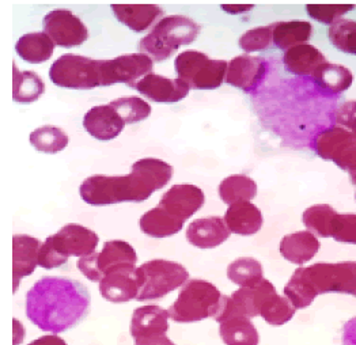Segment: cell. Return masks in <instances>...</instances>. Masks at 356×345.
<instances>
[{
	"label": "cell",
	"instance_id": "6da1fadb",
	"mask_svg": "<svg viewBox=\"0 0 356 345\" xmlns=\"http://www.w3.org/2000/svg\"><path fill=\"white\" fill-rule=\"evenodd\" d=\"M89 289L81 282L45 276L26 294V316L40 330L63 333L79 325L90 312Z\"/></svg>",
	"mask_w": 356,
	"mask_h": 345
},
{
	"label": "cell",
	"instance_id": "7a4b0ae2",
	"mask_svg": "<svg viewBox=\"0 0 356 345\" xmlns=\"http://www.w3.org/2000/svg\"><path fill=\"white\" fill-rule=\"evenodd\" d=\"M173 168L156 158L139 159L127 175H92L86 178L79 193L82 200L94 207L113 205L120 202H142L169 184Z\"/></svg>",
	"mask_w": 356,
	"mask_h": 345
},
{
	"label": "cell",
	"instance_id": "3957f363",
	"mask_svg": "<svg viewBox=\"0 0 356 345\" xmlns=\"http://www.w3.org/2000/svg\"><path fill=\"white\" fill-rule=\"evenodd\" d=\"M332 292L356 298V261L298 268L284 287V296L297 310L309 307L318 295Z\"/></svg>",
	"mask_w": 356,
	"mask_h": 345
},
{
	"label": "cell",
	"instance_id": "277c9868",
	"mask_svg": "<svg viewBox=\"0 0 356 345\" xmlns=\"http://www.w3.org/2000/svg\"><path fill=\"white\" fill-rule=\"evenodd\" d=\"M200 31L202 26L188 17H165L139 41L138 49L152 61H163L170 58L179 47L195 42Z\"/></svg>",
	"mask_w": 356,
	"mask_h": 345
},
{
	"label": "cell",
	"instance_id": "5b68a950",
	"mask_svg": "<svg viewBox=\"0 0 356 345\" xmlns=\"http://www.w3.org/2000/svg\"><path fill=\"white\" fill-rule=\"evenodd\" d=\"M99 238L95 231L76 223L65 225L49 235L41 245L38 266L54 269L64 265L70 257H86L95 253Z\"/></svg>",
	"mask_w": 356,
	"mask_h": 345
},
{
	"label": "cell",
	"instance_id": "8992f818",
	"mask_svg": "<svg viewBox=\"0 0 356 345\" xmlns=\"http://www.w3.org/2000/svg\"><path fill=\"white\" fill-rule=\"evenodd\" d=\"M222 292L207 280H188L178 294L176 302L168 309L172 321L177 323H192L218 313L222 300Z\"/></svg>",
	"mask_w": 356,
	"mask_h": 345
},
{
	"label": "cell",
	"instance_id": "52a82bcc",
	"mask_svg": "<svg viewBox=\"0 0 356 345\" xmlns=\"http://www.w3.org/2000/svg\"><path fill=\"white\" fill-rule=\"evenodd\" d=\"M138 269L140 276L138 302L158 300L189 280L188 269L170 259H151L138 266Z\"/></svg>",
	"mask_w": 356,
	"mask_h": 345
},
{
	"label": "cell",
	"instance_id": "ba28073f",
	"mask_svg": "<svg viewBox=\"0 0 356 345\" xmlns=\"http://www.w3.org/2000/svg\"><path fill=\"white\" fill-rule=\"evenodd\" d=\"M227 61L212 60L199 51H185L175 60L178 79L193 90H215L226 78Z\"/></svg>",
	"mask_w": 356,
	"mask_h": 345
},
{
	"label": "cell",
	"instance_id": "9c48e42d",
	"mask_svg": "<svg viewBox=\"0 0 356 345\" xmlns=\"http://www.w3.org/2000/svg\"><path fill=\"white\" fill-rule=\"evenodd\" d=\"M49 79L56 86L71 90H91L101 87L99 60L71 54L60 56L51 65Z\"/></svg>",
	"mask_w": 356,
	"mask_h": 345
},
{
	"label": "cell",
	"instance_id": "30bf717a",
	"mask_svg": "<svg viewBox=\"0 0 356 345\" xmlns=\"http://www.w3.org/2000/svg\"><path fill=\"white\" fill-rule=\"evenodd\" d=\"M313 148L320 158L346 170L351 179L355 178L356 136L353 131L339 125L329 127L314 138Z\"/></svg>",
	"mask_w": 356,
	"mask_h": 345
},
{
	"label": "cell",
	"instance_id": "8fae6325",
	"mask_svg": "<svg viewBox=\"0 0 356 345\" xmlns=\"http://www.w3.org/2000/svg\"><path fill=\"white\" fill-rule=\"evenodd\" d=\"M154 61L142 54L122 55L112 60H99L101 86L125 83L134 87L136 82L152 72Z\"/></svg>",
	"mask_w": 356,
	"mask_h": 345
},
{
	"label": "cell",
	"instance_id": "7c38bea8",
	"mask_svg": "<svg viewBox=\"0 0 356 345\" xmlns=\"http://www.w3.org/2000/svg\"><path fill=\"white\" fill-rule=\"evenodd\" d=\"M44 31L51 40L64 48L79 47L89 38V30L70 10H54L44 18Z\"/></svg>",
	"mask_w": 356,
	"mask_h": 345
},
{
	"label": "cell",
	"instance_id": "4fadbf2b",
	"mask_svg": "<svg viewBox=\"0 0 356 345\" xmlns=\"http://www.w3.org/2000/svg\"><path fill=\"white\" fill-rule=\"evenodd\" d=\"M269 64L260 56L242 55L227 64L225 82L248 94H256L267 78Z\"/></svg>",
	"mask_w": 356,
	"mask_h": 345
},
{
	"label": "cell",
	"instance_id": "5bb4252c",
	"mask_svg": "<svg viewBox=\"0 0 356 345\" xmlns=\"http://www.w3.org/2000/svg\"><path fill=\"white\" fill-rule=\"evenodd\" d=\"M140 276L138 266H122L112 271L99 282L102 298L111 303H127L138 298Z\"/></svg>",
	"mask_w": 356,
	"mask_h": 345
},
{
	"label": "cell",
	"instance_id": "9a60e30c",
	"mask_svg": "<svg viewBox=\"0 0 356 345\" xmlns=\"http://www.w3.org/2000/svg\"><path fill=\"white\" fill-rule=\"evenodd\" d=\"M204 202L206 196L200 188L192 184H177L163 193L159 207L185 223L204 205Z\"/></svg>",
	"mask_w": 356,
	"mask_h": 345
},
{
	"label": "cell",
	"instance_id": "2e32d148",
	"mask_svg": "<svg viewBox=\"0 0 356 345\" xmlns=\"http://www.w3.org/2000/svg\"><path fill=\"white\" fill-rule=\"evenodd\" d=\"M135 88L142 95L158 104H175L189 94V86L181 79H169L158 74L149 72L143 79L136 82Z\"/></svg>",
	"mask_w": 356,
	"mask_h": 345
},
{
	"label": "cell",
	"instance_id": "e0dca14e",
	"mask_svg": "<svg viewBox=\"0 0 356 345\" xmlns=\"http://www.w3.org/2000/svg\"><path fill=\"white\" fill-rule=\"evenodd\" d=\"M41 242L28 234H15L13 236V280L14 292H17L19 282L30 276L38 266V255Z\"/></svg>",
	"mask_w": 356,
	"mask_h": 345
},
{
	"label": "cell",
	"instance_id": "ac0fdd59",
	"mask_svg": "<svg viewBox=\"0 0 356 345\" xmlns=\"http://www.w3.org/2000/svg\"><path fill=\"white\" fill-rule=\"evenodd\" d=\"M86 132L101 142L113 141L122 132L125 122L119 112L111 105L91 108L83 117Z\"/></svg>",
	"mask_w": 356,
	"mask_h": 345
},
{
	"label": "cell",
	"instance_id": "d6986e66",
	"mask_svg": "<svg viewBox=\"0 0 356 345\" xmlns=\"http://www.w3.org/2000/svg\"><path fill=\"white\" fill-rule=\"evenodd\" d=\"M275 294L276 288L267 279H263L259 284L253 287L239 288L234 291L230 295L233 318L246 316L252 319L254 316H260L261 306Z\"/></svg>",
	"mask_w": 356,
	"mask_h": 345
},
{
	"label": "cell",
	"instance_id": "ffe728a7",
	"mask_svg": "<svg viewBox=\"0 0 356 345\" xmlns=\"http://www.w3.org/2000/svg\"><path fill=\"white\" fill-rule=\"evenodd\" d=\"M230 235L232 232L225 223V219L218 216L196 219L186 229L188 242L199 249H213L220 246L230 238Z\"/></svg>",
	"mask_w": 356,
	"mask_h": 345
},
{
	"label": "cell",
	"instance_id": "44dd1931",
	"mask_svg": "<svg viewBox=\"0 0 356 345\" xmlns=\"http://www.w3.org/2000/svg\"><path fill=\"white\" fill-rule=\"evenodd\" d=\"M223 219L232 234L243 236L257 234L264 223L260 208L250 202L230 205L225 212Z\"/></svg>",
	"mask_w": 356,
	"mask_h": 345
},
{
	"label": "cell",
	"instance_id": "7402d4cb",
	"mask_svg": "<svg viewBox=\"0 0 356 345\" xmlns=\"http://www.w3.org/2000/svg\"><path fill=\"white\" fill-rule=\"evenodd\" d=\"M321 243L310 231H297L287 234L280 242V253L284 259L296 265H303L314 259L320 252Z\"/></svg>",
	"mask_w": 356,
	"mask_h": 345
},
{
	"label": "cell",
	"instance_id": "603a6c76",
	"mask_svg": "<svg viewBox=\"0 0 356 345\" xmlns=\"http://www.w3.org/2000/svg\"><path fill=\"white\" fill-rule=\"evenodd\" d=\"M111 8L122 25L136 33L149 29L165 14L155 4H112Z\"/></svg>",
	"mask_w": 356,
	"mask_h": 345
},
{
	"label": "cell",
	"instance_id": "cb8c5ba5",
	"mask_svg": "<svg viewBox=\"0 0 356 345\" xmlns=\"http://www.w3.org/2000/svg\"><path fill=\"white\" fill-rule=\"evenodd\" d=\"M313 85L327 97H339L353 86V72L340 64L325 61L310 78Z\"/></svg>",
	"mask_w": 356,
	"mask_h": 345
},
{
	"label": "cell",
	"instance_id": "d4e9b609",
	"mask_svg": "<svg viewBox=\"0 0 356 345\" xmlns=\"http://www.w3.org/2000/svg\"><path fill=\"white\" fill-rule=\"evenodd\" d=\"M97 268L102 279L115 269L122 266H136L138 255L132 245L125 241H108L104 243L101 252H95Z\"/></svg>",
	"mask_w": 356,
	"mask_h": 345
},
{
	"label": "cell",
	"instance_id": "484cf974",
	"mask_svg": "<svg viewBox=\"0 0 356 345\" xmlns=\"http://www.w3.org/2000/svg\"><path fill=\"white\" fill-rule=\"evenodd\" d=\"M327 61L320 49L310 44L298 45L289 49L283 56L284 68L298 77L310 79L314 72Z\"/></svg>",
	"mask_w": 356,
	"mask_h": 345
},
{
	"label": "cell",
	"instance_id": "4316f807",
	"mask_svg": "<svg viewBox=\"0 0 356 345\" xmlns=\"http://www.w3.org/2000/svg\"><path fill=\"white\" fill-rule=\"evenodd\" d=\"M169 319V312L161 306H140L135 309L131 318V336L132 339H136L145 335L168 333Z\"/></svg>",
	"mask_w": 356,
	"mask_h": 345
},
{
	"label": "cell",
	"instance_id": "83f0119b",
	"mask_svg": "<svg viewBox=\"0 0 356 345\" xmlns=\"http://www.w3.org/2000/svg\"><path fill=\"white\" fill-rule=\"evenodd\" d=\"M270 28L275 47L286 52L298 45L307 44L313 33V26L307 21H279L273 22Z\"/></svg>",
	"mask_w": 356,
	"mask_h": 345
},
{
	"label": "cell",
	"instance_id": "f1b7e54d",
	"mask_svg": "<svg viewBox=\"0 0 356 345\" xmlns=\"http://www.w3.org/2000/svg\"><path fill=\"white\" fill-rule=\"evenodd\" d=\"M55 48L56 44L45 31L24 34L15 45L18 56L31 64H40L49 60Z\"/></svg>",
	"mask_w": 356,
	"mask_h": 345
},
{
	"label": "cell",
	"instance_id": "f546056e",
	"mask_svg": "<svg viewBox=\"0 0 356 345\" xmlns=\"http://www.w3.org/2000/svg\"><path fill=\"white\" fill-rule=\"evenodd\" d=\"M139 227L151 238H168L182 230L184 222L168 214L162 207H155L147 211L139 219Z\"/></svg>",
	"mask_w": 356,
	"mask_h": 345
},
{
	"label": "cell",
	"instance_id": "4dcf8cb0",
	"mask_svg": "<svg viewBox=\"0 0 356 345\" xmlns=\"http://www.w3.org/2000/svg\"><path fill=\"white\" fill-rule=\"evenodd\" d=\"M219 335L225 345H259L260 335L250 318L234 316L219 325Z\"/></svg>",
	"mask_w": 356,
	"mask_h": 345
},
{
	"label": "cell",
	"instance_id": "1f68e13d",
	"mask_svg": "<svg viewBox=\"0 0 356 345\" xmlns=\"http://www.w3.org/2000/svg\"><path fill=\"white\" fill-rule=\"evenodd\" d=\"M219 196L227 205L250 202L257 196V184L245 174L229 175L219 185Z\"/></svg>",
	"mask_w": 356,
	"mask_h": 345
},
{
	"label": "cell",
	"instance_id": "d6a6232c",
	"mask_svg": "<svg viewBox=\"0 0 356 345\" xmlns=\"http://www.w3.org/2000/svg\"><path fill=\"white\" fill-rule=\"evenodd\" d=\"M13 77V98L19 104L35 102L44 93L45 83L34 71H19L14 64Z\"/></svg>",
	"mask_w": 356,
	"mask_h": 345
},
{
	"label": "cell",
	"instance_id": "836d02e7",
	"mask_svg": "<svg viewBox=\"0 0 356 345\" xmlns=\"http://www.w3.org/2000/svg\"><path fill=\"white\" fill-rule=\"evenodd\" d=\"M227 278L241 288L253 287L264 279L263 265L259 259L241 257L227 266Z\"/></svg>",
	"mask_w": 356,
	"mask_h": 345
},
{
	"label": "cell",
	"instance_id": "e575fe53",
	"mask_svg": "<svg viewBox=\"0 0 356 345\" xmlns=\"http://www.w3.org/2000/svg\"><path fill=\"white\" fill-rule=\"evenodd\" d=\"M30 143L42 154H58L70 142L68 135L58 127L44 125L30 134Z\"/></svg>",
	"mask_w": 356,
	"mask_h": 345
},
{
	"label": "cell",
	"instance_id": "d590c367",
	"mask_svg": "<svg viewBox=\"0 0 356 345\" xmlns=\"http://www.w3.org/2000/svg\"><path fill=\"white\" fill-rule=\"evenodd\" d=\"M337 212L327 204H317L309 207L302 214V222L306 226L307 231L314 235L330 238V229L333 218Z\"/></svg>",
	"mask_w": 356,
	"mask_h": 345
},
{
	"label": "cell",
	"instance_id": "8d00e7d4",
	"mask_svg": "<svg viewBox=\"0 0 356 345\" xmlns=\"http://www.w3.org/2000/svg\"><path fill=\"white\" fill-rule=\"evenodd\" d=\"M296 312L297 309L293 306V303L286 296L276 292L261 306L260 316L270 326L279 328L291 321L296 316Z\"/></svg>",
	"mask_w": 356,
	"mask_h": 345
},
{
	"label": "cell",
	"instance_id": "74e56055",
	"mask_svg": "<svg viewBox=\"0 0 356 345\" xmlns=\"http://www.w3.org/2000/svg\"><path fill=\"white\" fill-rule=\"evenodd\" d=\"M332 45L343 54L356 56V21L341 18L327 31Z\"/></svg>",
	"mask_w": 356,
	"mask_h": 345
},
{
	"label": "cell",
	"instance_id": "f35d334b",
	"mask_svg": "<svg viewBox=\"0 0 356 345\" xmlns=\"http://www.w3.org/2000/svg\"><path fill=\"white\" fill-rule=\"evenodd\" d=\"M109 105L119 112L125 125L143 121L151 115V106L139 97H122L112 101Z\"/></svg>",
	"mask_w": 356,
	"mask_h": 345
},
{
	"label": "cell",
	"instance_id": "ab89813d",
	"mask_svg": "<svg viewBox=\"0 0 356 345\" xmlns=\"http://www.w3.org/2000/svg\"><path fill=\"white\" fill-rule=\"evenodd\" d=\"M354 8V4H306L307 14L312 19L329 26L336 24Z\"/></svg>",
	"mask_w": 356,
	"mask_h": 345
},
{
	"label": "cell",
	"instance_id": "60d3db41",
	"mask_svg": "<svg viewBox=\"0 0 356 345\" xmlns=\"http://www.w3.org/2000/svg\"><path fill=\"white\" fill-rule=\"evenodd\" d=\"M238 44H239V48L246 54L266 51L273 44L270 25L248 30L239 37Z\"/></svg>",
	"mask_w": 356,
	"mask_h": 345
},
{
	"label": "cell",
	"instance_id": "b9f144b4",
	"mask_svg": "<svg viewBox=\"0 0 356 345\" xmlns=\"http://www.w3.org/2000/svg\"><path fill=\"white\" fill-rule=\"evenodd\" d=\"M330 238L341 243L356 245V214H336L332 222Z\"/></svg>",
	"mask_w": 356,
	"mask_h": 345
},
{
	"label": "cell",
	"instance_id": "7bdbcfd3",
	"mask_svg": "<svg viewBox=\"0 0 356 345\" xmlns=\"http://www.w3.org/2000/svg\"><path fill=\"white\" fill-rule=\"evenodd\" d=\"M356 118V101H348L343 105H340L336 109L334 121L339 127H343L346 129H351Z\"/></svg>",
	"mask_w": 356,
	"mask_h": 345
},
{
	"label": "cell",
	"instance_id": "ee69618b",
	"mask_svg": "<svg viewBox=\"0 0 356 345\" xmlns=\"http://www.w3.org/2000/svg\"><path fill=\"white\" fill-rule=\"evenodd\" d=\"M134 345H177L168 333H154V335H145L140 337L134 339Z\"/></svg>",
	"mask_w": 356,
	"mask_h": 345
},
{
	"label": "cell",
	"instance_id": "f6af8a7d",
	"mask_svg": "<svg viewBox=\"0 0 356 345\" xmlns=\"http://www.w3.org/2000/svg\"><path fill=\"white\" fill-rule=\"evenodd\" d=\"M341 344L356 345V316L348 319L343 326Z\"/></svg>",
	"mask_w": 356,
	"mask_h": 345
},
{
	"label": "cell",
	"instance_id": "bcb514c9",
	"mask_svg": "<svg viewBox=\"0 0 356 345\" xmlns=\"http://www.w3.org/2000/svg\"><path fill=\"white\" fill-rule=\"evenodd\" d=\"M25 336H26V330H25V326L24 323L14 318L13 319V345H21L25 340Z\"/></svg>",
	"mask_w": 356,
	"mask_h": 345
},
{
	"label": "cell",
	"instance_id": "7dc6e473",
	"mask_svg": "<svg viewBox=\"0 0 356 345\" xmlns=\"http://www.w3.org/2000/svg\"><path fill=\"white\" fill-rule=\"evenodd\" d=\"M28 345H68L67 342L64 339H61L58 335H47V336H42V337H38L35 339L34 342H31Z\"/></svg>",
	"mask_w": 356,
	"mask_h": 345
},
{
	"label": "cell",
	"instance_id": "c3c4849f",
	"mask_svg": "<svg viewBox=\"0 0 356 345\" xmlns=\"http://www.w3.org/2000/svg\"><path fill=\"white\" fill-rule=\"evenodd\" d=\"M222 8L229 14L237 15V14H243L253 10L254 4H222Z\"/></svg>",
	"mask_w": 356,
	"mask_h": 345
},
{
	"label": "cell",
	"instance_id": "681fc988",
	"mask_svg": "<svg viewBox=\"0 0 356 345\" xmlns=\"http://www.w3.org/2000/svg\"><path fill=\"white\" fill-rule=\"evenodd\" d=\"M350 131H353L354 132V135L356 136V118L355 121H354V124H353V127H351V129Z\"/></svg>",
	"mask_w": 356,
	"mask_h": 345
},
{
	"label": "cell",
	"instance_id": "f907efd6",
	"mask_svg": "<svg viewBox=\"0 0 356 345\" xmlns=\"http://www.w3.org/2000/svg\"><path fill=\"white\" fill-rule=\"evenodd\" d=\"M355 199H356V193H355Z\"/></svg>",
	"mask_w": 356,
	"mask_h": 345
}]
</instances>
